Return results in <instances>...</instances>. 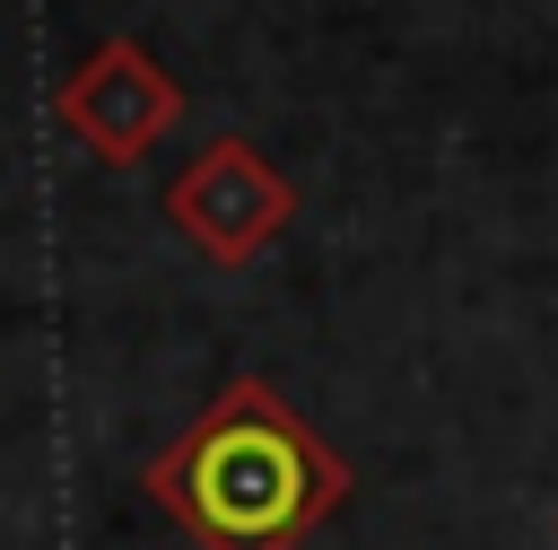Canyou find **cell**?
<instances>
[{"mask_svg":"<svg viewBox=\"0 0 558 550\" xmlns=\"http://www.w3.org/2000/svg\"><path fill=\"white\" fill-rule=\"evenodd\" d=\"M166 218H174V236H183L192 253H209V262L235 271V262H253V253H270V244L288 236L296 183H288L244 131H218V140H201V148L174 166Z\"/></svg>","mask_w":558,"mask_h":550,"instance_id":"2","label":"cell"},{"mask_svg":"<svg viewBox=\"0 0 558 550\" xmlns=\"http://www.w3.org/2000/svg\"><path fill=\"white\" fill-rule=\"evenodd\" d=\"M52 113H61V131H70L96 166H140L157 140H174V122H183V79H174L140 35H105L78 70H61Z\"/></svg>","mask_w":558,"mask_h":550,"instance_id":"3","label":"cell"},{"mask_svg":"<svg viewBox=\"0 0 558 550\" xmlns=\"http://www.w3.org/2000/svg\"><path fill=\"white\" fill-rule=\"evenodd\" d=\"M140 489L201 541V550H296L314 524L349 506V463L340 445L270 384V375H227L174 445L148 454Z\"/></svg>","mask_w":558,"mask_h":550,"instance_id":"1","label":"cell"}]
</instances>
